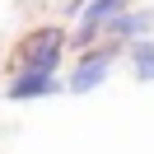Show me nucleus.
I'll return each instance as SVG.
<instances>
[{
	"instance_id": "nucleus-1",
	"label": "nucleus",
	"mask_w": 154,
	"mask_h": 154,
	"mask_svg": "<svg viewBox=\"0 0 154 154\" xmlns=\"http://www.w3.org/2000/svg\"><path fill=\"white\" fill-rule=\"evenodd\" d=\"M66 42H70L66 28H33L28 38L14 47V70H56Z\"/></svg>"
},
{
	"instance_id": "nucleus-2",
	"label": "nucleus",
	"mask_w": 154,
	"mask_h": 154,
	"mask_svg": "<svg viewBox=\"0 0 154 154\" xmlns=\"http://www.w3.org/2000/svg\"><path fill=\"white\" fill-rule=\"evenodd\" d=\"M117 51H122V42H117V38H107L103 47H98V42H94V47H84V51H79V66L70 70V79H66V89H70V94H94V89L107 79Z\"/></svg>"
},
{
	"instance_id": "nucleus-3",
	"label": "nucleus",
	"mask_w": 154,
	"mask_h": 154,
	"mask_svg": "<svg viewBox=\"0 0 154 154\" xmlns=\"http://www.w3.org/2000/svg\"><path fill=\"white\" fill-rule=\"evenodd\" d=\"M51 94H61L56 70H14V79L5 84L10 103H33V98H51Z\"/></svg>"
},
{
	"instance_id": "nucleus-4",
	"label": "nucleus",
	"mask_w": 154,
	"mask_h": 154,
	"mask_svg": "<svg viewBox=\"0 0 154 154\" xmlns=\"http://www.w3.org/2000/svg\"><path fill=\"white\" fill-rule=\"evenodd\" d=\"M154 28V10H122L103 23V38H117V42H131V38H145Z\"/></svg>"
},
{
	"instance_id": "nucleus-5",
	"label": "nucleus",
	"mask_w": 154,
	"mask_h": 154,
	"mask_svg": "<svg viewBox=\"0 0 154 154\" xmlns=\"http://www.w3.org/2000/svg\"><path fill=\"white\" fill-rule=\"evenodd\" d=\"M126 10V0H84V10H79V23H89V28H103L112 14Z\"/></svg>"
},
{
	"instance_id": "nucleus-6",
	"label": "nucleus",
	"mask_w": 154,
	"mask_h": 154,
	"mask_svg": "<svg viewBox=\"0 0 154 154\" xmlns=\"http://www.w3.org/2000/svg\"><path fill=\"white\" fill-rule=\"evenodd\" d=\"M131 70H135V79H154V42L149 38H131Z\"/></svg>"
},
{
	"instance_id": "nucleus-7",
	"label": "nucleus",
	"mask_w": 154,
	"mask_h": 154,
	"mask_svg": "<svg viewBox=\"0 0 154 154\" xmlns=\"http://www.w3.org/2000/svg\"><path fill=\"white\" fill-rule=\"evenodd\" d=\"M98 38H103V28H89V23H79V28L70 33V47H75V51H84V47H94Z\"/></svg>"
}]
</instances>
